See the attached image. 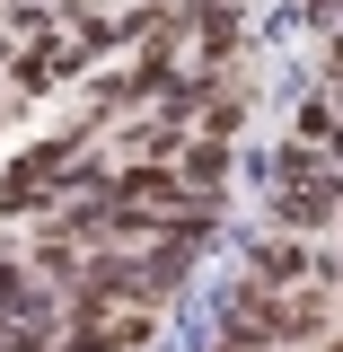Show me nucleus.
Instances as JSON below:
<instances>
[{"label": "nucleus", "mask_w": 343, "mask_h": 352, "mask_svg": "<svg viewBox=\"0 0 343 352\" xmlns=\"http://www.w3.org/2000/svg\"><path fill=\"white\" fill-rule=\"evenodd\" d=\"M88 168V132H44L27 150H9V168H0V212L9 220H44Z\"/></svg>", "instance_id": "f257e3e1"}, {"label": "nucleus", "mask_w": 343, "mask_h": 352, "mask_svg": "<svg viewBox=\"0 0 343 352\" xmlns=\"http://www.w3.org/2000/svg\"><path fill=\"white\" fill-rule=\"evenodd\" d=\"M247 273L273 282V291H300V282H326V247L317 238H291V229H256L247 238Z\"/></svg>", "instance_id": "f03ea898"}, {"label": "nucleus", "mask_w": 343, "mask_h": 352, "mask_svg": "<svg viewBox=\"0 0 343 352\" xmlns=\"http://www.w3.org/2000/svg\"><path fill=\"white\" fill-rule=\"evenodd\" d=\"M264 229H291V238H326V229H343V185H273Z\"/></svg>", "instance_id": "7ed1b4c3"}, {"label": "nucleus", "mask_w": 343, "mask_h": 352, "mask_svg": "<svg viewBox=\"0 0 343 352\" xmlns=\"http://www.w3.org/2000/svg\"><path fill=\"white\" fill-rule=\"evenodd\" d=\"M176 176L203 194V203H229V176H238V141H203V132H185V159Z\"/></svg>", "instance_id": "20e7f679"}, {"label": "nucleus", "mask_w": 343, "mask_h": 352, "mask_svg": "<svg viewBox=\"0 0 343 352\" xmlns=\"http://www.w3.org/2000/svg\"><path fill=\"white\" fill-rule=\"evenodd\" d=\"M291 141H308V150L343 159V97H335V88H308L300 106H291Z\"/></svg>", "instance_id": "39448f33"}, {"label": "nucleus", "mask_w": 343, "mask_h": 352, "mask_svg": "<svg viewBox=\"0 0 343 352\" xmlns=\"http://www.w3.org/2000/svg\"><path fill=\"white\" fill-rule=\"evenodd\" d=\"M212 352H282L273 335H247V326H212Z\"/></svg>", "instance_id": "423d86ee"}, {"label": "nucleus", "mask_w": 343, "mask_h": 352, "mask_svg": "<svg viewBox=\"0 0 343 352\" xmlns=\"http://www.w3.org/2000/svg\"><path fill=\"white\" fill-rule=\"evenodd\" d=\"M317 88H335V97H343V27L326 36V53H317Z\"/></svg>", "instance_id": "0eeeda50"}]
</instances>
